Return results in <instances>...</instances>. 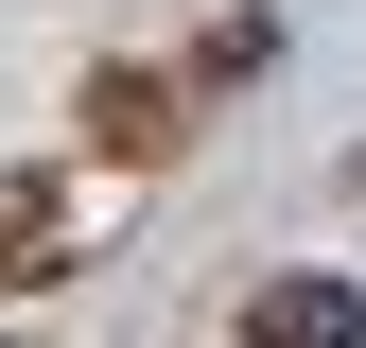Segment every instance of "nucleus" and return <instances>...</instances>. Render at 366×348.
I'll return each mask as SVG.
<instances>
[{
  "mask_svg": "<svg viewBox=\"0 0 366 348\" xmlns=\"http://www.w3.org/2000/svg\"><path fill=\"white\" fill-rule=\"evenodd\" d=\"M70 279V174H0V296Z\"/></svg>",
  "mask_w": 366,
  "mask_h": 348,
  "instance_id": "f257e3e1",
  "label": "nucleus"
},
{
  "mask_svg": "<svg viewBox=\"0 0 366 348\" xmlns=\"http://www.w3.org/2000/svg\"><path fill=\"white\" fill-rule=\"evenodd\" d=\"M244 331H280V348H366V296H349V279H262Z\"/></svg>",
  "mask_w": 366,
  "mask_h": 348,
  "instance_id": "f03ea898",
  "label": "nucleus"
},
{
  "mask_svg": "<svg viewBox=\"0 0 366 348\" xmlns=\"http://www.w3.org/2000/svg\"><path fill=\"white\" fill-rule=\"evenodd\" d=\"M87 140H105V157H174V87L157 70H105V87H87Z\"/></svg>",
  "mask_w": 366,
  "mask_h": 348,
  "instance_id": "7ed1b4c3",
  "label": "nucleus"
}]
</instances>
